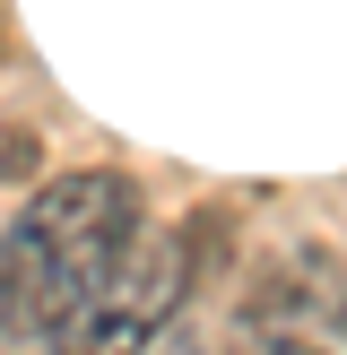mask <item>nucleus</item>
Instances as JSON below:
<instances>
[{
  "label": "nucleus",
  "mask_w": 347,
  "mask_h": 355,
  "mask_svg": "<svg viewBox=\"0 0 347 355\" xmlns=\"http://www.w3.org/2000/svg\"><path fill=\"white\" fill-rule=\"evenodd\" d=\"M0 321H9V234H0Z\"/></svg>",
  "instance_id": "5"
},
{
  "label": "nucleus",
  "mask_w": 347,
  "mask_h": 355,
  "mask_svg": "<svg viewBox=\"0 0 347 355\" xmlns=\"http://www.w3.org/2000/svg\"><path fill=\"white\" fill-rule=\"evenodd\" d=\"M139 234V182L113 165L52 173L9 225V321L17 338H61L78 321V304L113 277V260Z\"/></svg>",
  "instance_id": "1"
},
{
  "label": "nucleus",
  "mask_w": 347,
  "mask_h": 355,
  "mask_svg": "<svg viewBox=\"0 0 347 355\" xmlns=\"http://www.w3.org/2000/svg\"><path fill=\"white\" fill-rule=\"evenodd\" d=\"M183 295H191V252L174 234H148L139 225L130 252L113 260V277L78 304V321L61 338H44V355H148L156 329L183 312Z\"/></svg>",
  "instance_id": "2"
},
{
  "label": "nucleus",
  "mask_w": 347,
  "mask_h": 355,
  "mask_svg": "<svg viewBox=\"0 0 347 355\" xmlns=\"http://www.w3.org/2000/svg\"><path fill=\"white\" fill-rule=\"evenodd\" d=\"M35 173V139H0V182H26Z\"/></svg>",
  "instance_id": "4"
},
{
  "label": "nucleus",
  "mask_w": 347,
  "mask_h": 355,
  "mask_svg": "<svg viewBox=\"0 0 347 355\" xmlns=\"http://www.w3.org/2000/svg\"><path fill=\"white\" fill-rule=\"evenodd\" d=\"M339 269L330 252H287L278 269H260V286L243 295V355H321L330 329H339Z\"/></svg>",
  "instance_id": "3"
},
{
  "label": "nucleus",
  "mask_w": 347,
  "mask_h": 355,
  "mask_svg": "<svg viewBox=\"0 0 347 355\" xmlns=\"http://www.w3.org/2000/svg\"><path fill=\"white\" fill-rule=\"evenodd\" d=\"M339 338H347V304H339Z\"/></svg>",
  "instance_id": "6"
}]
</instances>
